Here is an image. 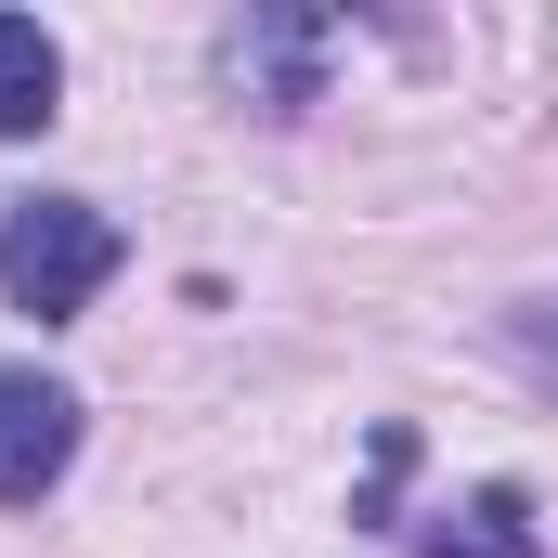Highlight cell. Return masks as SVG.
Wrapping results in <instances>:
<instances>
[{"label":"cell","instance_id":"obj_1","mask_svg":"<svg viewBox=\"0 0 558 558\" xmlns=\"http://www.w3.org/2000/svg\"><path fill=\"white\" fill-rule=\"evenodd\" d=\"M118 274V221L92 208V195H26L13 221H0V299L13 312H39V325H65V312H92Z\"/></svg>","mask_w":558,"mask_h":558},{"label":"cell","instance_id":"obj_2","mask_svg":"<svg viewBox=\"0 0 558 558\" xmlns=\"http://www.w3.org/2000/svg\"><path fill=\"white\" fill-rule=\"evenodd\" d=\"M78 468V390L39 364H0V507H39Z\"/></svg>","mask_w":558,"mask_h":558},{"label":"cell","instance_id":"obj_3","mask_svg":"<svg viewBox=\"0 0 558 558\" xmlns=\"http://www.w3.org/2000/svg\"><path fill=\"white\" fill-rule=\"evenodd\" d=\"M325 52H338L325 13H247V26H221V78H234L260 118H299V105L325 92Z\"/></svg>","mask_w":558,"mask_h":558},{"label":"cell","instance_id":"obj_4","mask_svg":"<svg viewBox=\"0 0 558 558\" xmlns=\"http://www.w3.org/2000/svg\"><path fill=\"white\" fill-rule=\"evenodd\" d=\"M52 105H65V52H52V26H39V13H0V143L52 131Z\"/></svg>","mask_w":558,"mask_h":558},{"label":"cell","instance_id":"obj_5","mask_svg":"<svg viewBox=\"0 0 558 558\" xmlns=\"http://www.w3.org/2000/svg\"><path fill=\"white\" fill-rule=\"evenodd\" d=\"M428 558H546L533 494H520V481H481V494H468V520H454V533H428Z\"/></svg>","mask_w":558,"mask_h":558},{"label":"cell","instance_id":"obj_6","mask_svg":"<svg viewBox=\"0 0 558 558\" xmlns=\"http://www.w3.org/2000/svg\"><path fill=\"white\" fill-rule=\"evenodd\" d=\"M403 468H416V428L390 416V428H377V454H364V494H351V520H364V533L390 520V494H403Z\"/></svg>","mask_w":558,"mask_h":558}]
</instances>
